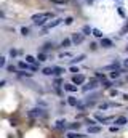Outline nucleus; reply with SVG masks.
Wrapping results in <instances>:
<instances>
[{"instance_id": "nucleus-1", "label": "nucleus", "mask_w": 128, "mask_h": 138, "mask_svg": "<svg viewBox=\"0 0 128 138\" xmlns=\"http://www.w3.org/2000/svg\"><path fill=\"white\" fill-rule=\"evenodd\" d=\"M51 16H53V13H39V15H34L32 16V21H34V24L42 26V24H45V21L50 19Z\"/></svg>"}, {"instance_id": "nucleus-2", "label": "nucleus", "mask_w": 128, "mask_h": 138, "mask_svg": "<svg viewBox=\"0 0 128 138\" xmlns=\"http://www.w3.org/2000/svg\"><path fill=\"white\" fill-rule=\"evenodd\" d=\"M83 39H85V34H80V32H75V34H72V42L74 44H82L83 42Z\"/></svg>"}, {"instance_id": "nucleus-3", "label": "nucleus", "mask_w": 128, "mask_h": 138, "mask_svg": "<svg viewBox=\"0 0 128 138\" xmlns=\"http://www.w3.org/2000/svg\"><path fill=\"white\" fill-rule=\"evenodd\" d=\"M83 82H85V76H82V74L74 76V83H75V85H82Z\"/></svg>"}, {"instance_id": "nucleus-4", "label": "nucleus", "mask_w": 128, "mask_h": 138, "mask_svg": "<svg viewBox=\"0 0 128 138\" xmlns=\"http://www.w3.org/2000/svg\"><path fill=\"white\" fill-rule=\"evenodd\" d=\"M101 47H104V48H111V47H112V40L102 37V39H101Z\"/></svg>"}, {"instance_id": "nucleus-5", "label": "nucleus", "mask_w": 128, "mask_h": 138, "mask_svg": "<svg viewBox=\"0 0 128 138\" xmlns=\"http://www.w3.org/2000/svg\"><path fill=\"white\" fill-rule=\"evenodd\" d=\"M61 23H63V19H59V18H58V19H54V21H51L50 24H48V26L45 27V31H48V29H51V27H54V26H58V24H61Z\"/></svg>"}, {"instance_id": "nucleus-6", "label": "nucleus", "mask_w": 128, "mask_h": 138, "mask_svg": "<svg viewBox=\"0 0 128 138\" xmlns=\"http://www.w3.org/2000/svg\"><path fill=\"white\" fill-rule=\"evenodd\" d=\"M126 122H128V119H126V117H123V116H120V117L115 119V124H117V125H125Z\"/></svg>"}, {"instance_id": "nucleus-7", "label": "nucleus", "mask_w": 128, "mask_h": 138, "mask_svg": "<svg viewBox=\"0 0 128 138\" xmlns=\"http://www.w3.org/2000/svg\"><path fill=\"white\" fill-rule=\"evenodd\" d=\"M64 90H67V92H77V85L75 83H67V85H64Z\"/></svg>"}, {"instance_id": "nucleus-8", "label": "nucleus", "mask_w": 128, "mask_h": 138, "mask_svg": "<svg viewBox=\"0 0 128 138\" xmlns=\"http://www.w3.org/2000/svg\"><path fill=\"white\" fill-rule=\"evenodd\" d=\"M82 32H83L85 35H90L91 32H93V29H91L90 26H83V29H82Z\"/></svg>"}, {"instance_id": "nucleus-9", "label": "nucleus", "mask_w": 128, "mask_h": 138, "mask_svg": "<svg viewBox=\"0 0 128 138\" xmlns=\"http://www.w3.org/2000/svg\"><path fill=\"white\" fill-rule=\"evenodd\" d=\"M83 59H85V55H78L74 59H71V63H80V61H83Z\"/></svg>"}, {"instance_id": "nucleus-10", "label": "nucleus", "mask_w": 128, "mask_h": 138, "mask_svg": "<svg viewBox=\"0 0 128 138\" xmlns=\"http://www.w3.org/2000/svg\"><path fill=\"white\" fill-rule=\"evenodd\" d=\"M42 72H43L45 76H51V74L54 72V68H45L43 71H42Z\"/></svg>"}, {"instance_id": "nucleus-11", "label": "nucleus", "mask_w": 128, "mask_h": 138, "mask_svg": "<svg viewBox=\"0 0 128 138\" xmlns=\"http://www.w3.org/2000/svg\"><path fill=\"white\" fill-rule=\"evenodd\" d=\"M67 103H69L71 106H77V98H74V97H69Z\"/></svg>"}, {"instance_id": "nucleus-12", "label": "nucleus", "mask_w": 128, "mask_h": 138, "mask_svg": "<svg viewBox=\"0 0 128 138\" xmlns=\"http://www.w3.org/2000/svg\"><path fill=\"white\" fill-rule=\"evenodd\" d=\"M93 35H95V37H99V39H102V32L99 31V29H93Z\"/></svg>"}, {"instance_id": "nucleus-13", "label": "nucleus", "mask_w": 128, "mask_h": 138, "mask_svg": "<svg viewBox=\"0 0 128 138\" xmlns=\"http://www.w3.org/2000/svg\"><path fill=\"white\" fill-rule=\"evenodd\" d=\"M71 42H72V39H64L63 42H61V47H69Z\"/></svg>"}, {"instance_id": "nucleus-14", "label": "nucleus", "mask_w": 128, "mask_h": 138, "mask_svg": "<svg viewBox=\"0 0 128 138\" xmlns=\"http://www.w3.org/2000/svg\"><path fill=\"white\" fill-rule=\"evenodd\" d=\"M42 109H32V112H30V116H42Z\"/></svg>"}, {"instance_id": "nucleus-15", "label": "nucleus", "mask_w": 128, "mask_h": 138, "mask_svg": "<svg viewBox=\"0 0 128 138\" xmlns=\"http://www.w3.org/2000/svg\"><path fill=\"white\" fill-rule=\"evenodd\" d=\"M67 136L69 138H85V135H80V133H69Z\"/></svg>"}, {"instance_id": "nucleus-16", "label": "nucleus", "mask_w": 128, "mask_h": 138, "mask_svg": "<svg viewBox=\"0 0 128 138\" xmlns=\"http://www.w3.org/2000/svg\"><path fill=\"white\" fill-rule=\"evenodd\" d=\"M26 61L30 63V64H34V63H35V58H34V56H30V55H27V56H26Z\"/></svg>"}, {"instance_id": "nucleus-17", "label": "nucleus", "mask_w": 128, "mask_h": 138, "mask_svg": "<svg viewBox=\"0 0 128 138\" xmlns=\"http://www.w3.org/2000/svg\"><path fill=\"white\" fill-rule=\"evenodd\" d=\"M69 56H72V55H71V53H69V51H64V53H59V58H61V59H63V58H69Z\"/></svg>"}, {"instance_id": "nucleus-18", "label": "nucleus", "mask_w": 128, "mask_h": 138, "mask_svg": "<svg viewBox=\"0 0 128 138\" xmlns=\"http://www.w3.org/2000/svg\"><path fill=\"white\" fill-rule=\"evenodd\" d=\"M99 130H101V127H91V129H88V132H91V133H98Z\"/></svg>"}, {"instance_id": "nucleus-19", "label": "nucleus", "mask_w": 128, "mask_h": 138, "mask_svg": "<svg viewBox=\"0 0 128 138\" xmlns=\"http://www.w3.org/2000/svg\"><path fill=\"white\" fill-rule=\"evenodd\" d=\"M56 127H58V129L66 127V122H64V121H58V122H56Z\"/></svg>"}, {"instance_id": "nucleus-20", "label": "nucleus", "mask_w": 128, "mask_h": 138, "mask_svg": "<svg viewBox=\"0 0 128 138\" xmlns=\"http://www.w3.org/2000/svg\"><path fill=\"white\" fill-rule=\"evenodd\" d=\"M18 74H19V76H26V77H30V76H32V72H26V71H19V72H18Z\"/></svg>"}, {"instance_id": "nucleus-21", "label": "nucleus", "mask_w": 128, "mask_h": 138, "mask_svg": "<svg viewBox=\"0 0 128 138\" xmlns=\"http://www.w3.org/2000/svg\"><path fill=\"white\" fill-rule=\"evenodd\" d=\"M119 76H120V72H119V71H114V72H111V77H112V79H117Z\"/></svg>"}, {"instance_id": "nucleus-22", "label": "nucleus", "mask_w": 128, "mask_h": 138, "mask_svg": "<svg viewBox=\"0 0 128 138\" xmlns=\"http://www.w3.org/2000/svg\"><path fill=\"white\" fill-rule=\"evenodd\" d=\"M21 34L22 35H29V27H22L21 29Z\"/></svg>"}, {"instance_id": "nucleus-23", "label": "nucleus", "mask_w": 128, "mask_h": 138, "mask_svg": "<svg viewBox=\"0 0 128 138\" xmlns=\"http://www.w3.org/2000/svg\"><path fill=\"white\" fill-rule=\"evenodd\" d=\"M64 23H66V24L69 26V24H72V23H74V19H72V18L69 16V18H66V19H64Z\"/></svg>"}, {"instance_id": "nucleus-24", "label": "nucleus", "mask_w": 128, "mask_h": 138, "mask_svg": "<svg viewBox=\"0 0 128 138\" xmlns=\"http://www.w3.org/2000/svg\"><path fill=\"white\" fill-rule=\"evenodd\" d=\"M63 72H64L63 68H54V74H63Z\"/></svg>"}, {"instance_id": "nucleus-25", "label": "nucleus", "mask_w": 128, "mask_h": 138, "mask_svg": "<svg viewBox=\"0 0 128 138\" xmlns=\"http://www.w3.org/2000/svg\"><path fill=\"white\" fill-rule=\"evenodd\" d=\"M37 59H39V61H45V59H46V56L43 55V53H40V55H39V58H37Z\"/></svg>"}, {"instance_id": "nucleus-26", "label": "nucleus", "mask_w": 128, "mask_h": 138, "mask_svg": "<svg viewBox=\"0 0 128 138\" xmlns=\"http://www.w3.org/2000/svg\"><path fill=\"white\" fill-rule=\"evenodd\" d=\"M8 72H16V68L15 66H8Z\"/></svg>"}, {"instance_id": "nucleus-27", "label": "nucleus", "mask_w": 128, "mask_h": 138, "mask_svg": "<svg viewBox=\"0 0 128 138\" xmlns=\"http://www.w3.org/2000/svg\"><path fill=\"white\" fill-rule=\"evenodd\" d=\"M109 106H111V104H107V103H104V104H101L99 108H101V109H107V108H109Z\"/></svg>"}, {"instance_id": "nucleus-28", "label": "nucleus", "mask_w": 128, "mask_h": 138, "mask_svg": "<svg viewBox=\"0 0 128 138\" xmlns=\"http://www.w3.org/2000/svg\"><path fill=\"white\" fill-rule=\"evenodd\" d=\"M0 66H2V68H3V66H5V58L2 56V58H0Z\"/></svg>"}, {"instance_id": "nucleus-29", "label": "nucleus", "mask_w": 128, "mask_h": 138, "mask_svg": "<svg viewBox=\"0 0 128 138\" xmlns=\"http://www.w3.org/2000/svg\"><path fill=\"white\" fill-rule=\"evenodd\" d=\"M10 55H11V56H16V55H18V51H16V50H11V51H10Z\"/></svg>"}, {"instance_id": "nucleus-30", "label": "nucleus", "mask_w": 128, "mask_h": 138, "mask_svg": "<svg viewBox=\"0 0 128 138\" xmlns=\"http://www.w3.org/2000/svg\"><path fill=\"white\" fill-rule=\"evenodd\" d=\"M119 92H117V90H111V95H112V97H115V95H117Z\"/></svg>"}, {"instance_id": "nucleus-31", "label": "nucleus", "mask_w": 128, "mask_h": 138, "mask_svg": "<svg viewBox=\"0 0 128 138\" xmlns=\"http://www.w3.org/2000/svg\"><path fill=\"white\" fill-rule=\"evenodd\" d=\"M123 66H125V68L128 69V58H126V59H125V61H123Z\"/></svg>"}]
</instances>
